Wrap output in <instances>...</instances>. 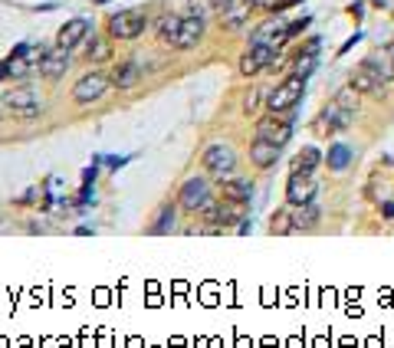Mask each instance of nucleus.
Returning a JSON list of instances; mask_svg holds the SVG:
<instances>
[{"label":"nucleus","mask_w":394,"mask_h":348,"mask_svg":"<svg viewBox=\"0 0 394 348\" xmlns=\"http://www.w3.org/2000/svg\"><path fill=\"white\" fill-rule=\"evenodd\" d=\"M293 119H296V109H283V112H269L263 119L256 122V138L263 142H273V145H283L293 138Z\"/></svg>","instance_id":"f257e3e1"},{"label":"nucleus","mask_w":394,"mask_h":348,"mask_svg":"<svg viewBox=\"0 0 394 348\" xmlns=\"http://www.w3.org/2000/svg\"><path fill=\"white\" fill-rule=\"evenodd\" d=\"M148 27L145 10H118L108 17V36L112 40H139Z\"/></svg>","instance_id":"f03ea898"},{"label":"nucleus","mask_w":394,"mask_h":348,"mask_svg":"<svg viewBox=\"0 0 394 348\" xmlns=\"http://www.w3.org/2000/svg\"><path fill=\"white\" fill-rule=\"evenodd\" d=\"M302 92H306V79L302 76H286L283 82H279L273 92H269L267 99V109L269 112H283V109H296L299 106V99H302Z\"/></svg>","instance_id":"7ed1b4c3"},{"label":"nucleus","mask_w":394,"mask_h":348,"mask_svg":"<svg viewBox=\"0 0 394 348\" xmlns=\"http://www.w3.org/2000/svg\"><path fill=\"white\" fill-rule=\"evenodd\" d=\"M355 119V112H349L345 106H339L335 99H332L329 106L319 112V119L312 122V131L316 135H332V131H342V129H349Z\"/></svg>","instance_id":"20e7f679"},{"label":"nucleus","mask_w":394,"mask_h":348,"mask_svg":"<svg viewBox=\"0 0 394 348\" xmlns=\"http://www.w3.org/2000/svg\"><path fill=\"white\" fill-rule=\"evenodd\" d=\"M3 106H7L17 119H33V115H40V112H43L40 99H36V92H33L30 86L10 89V92L3 96Z\"/></svg>","instance_id":"39448f33"},{"label":"nucleus","mask_w":394,"mask_h":348,"mask_svg":"<svg viewBox=\"0 0 394 348\" xmlns=\"http://www.w3.org/2000/svg\"><path fill=\"white\" fill-rule=\"evenodd\" d=\"M276 56H279V50H273V46L250 43V50L240 56V73L244 76H256V73H263V69H269V66L276 63Z\"/></svg>","instance_id":"423d86ee"},{"label":"nucleus","mask_w":394,"mask_h":348,"mask_svg":"<svg viewBox=\"0 0 394 348\" xmlns=\"http://www.w3.org/2000/svg\"><path fill=\"white\" fill-rule=\"evenodd\" d=\"M289 40V23L283 17H273V20L260 23L253 33H250V43H263L273 46V50H283V43Z\"/></svg>","instance_id":"0eeeda50"},{"label":"nucleus","mask_w":394,"mask_h":348,"mask_svg":"<svg viewBox=\"0 0 394 348\" xmlns=\"http://www.w3.org/2000/svg\"><path fill=\"white\" fill-rule=\"evenodd\" d=\"M108 86H112V79H108L106 73H85V76L73 86V99L79 106H89V102L102 99V92H106Z\"/></svg>","instance_id":"6e6552de"},{"label":"nucleus","mask_w":394,"mask_h":348,"mask_svg":"<svg viewBox=\"0 0 394 348\" xmlns=\"http://www.w3.org/2000/svg\"><path fill=\"white\" fill-rule=\"evenodd\" d=\"M204 168L213 174V177H227V174H234L237 168V154L230 145H211L207 152H204Z\"/></svg>","instance_id":"1a4fd4ad"},{"label":"nucleus","mask_w":394,"mask_h":348,"mask_svg":"<svg viewBox=\"0 0 394 348\" xmlns=\"http://www.w3.org/2000/svg\"><path fill=\"white\" fill-rule=\"evenodd\" d=\"M312 197H316V177L306 171H293L289 174V187H286V201L293 207L299 204H309Z\"/></svg>","instance_id":"9d476101"},{"label":"nucleus","mask_w":394,"mask_h":348,"mask_svg":"<svg viewBox=\"0 0 394 348\" xmlns=\"http://www.w3.org/2000/svg\"><path fill=\"white\" fill-rule=\"evenodd\" d=\"M253 0H237V3H230L227 10H220V27L230 33L237 30H244L246 23H250V13H253Z\"/></svg>","instance_id":"9b49d317"},{"label":"nucleus","mask_w":394,"mask_h":348,"mask_svg":"<svg viewBox=\"0 0 394 348\" xmlns=\"http://www.w3.org/2000/svg\"><path fill=\"white\" fill-rule=\"evenodd\" d=\"M204 36V20L201 17H194V13H188L181 20V30H178V36H174V50H194V46L201 43Z\"/></svg>","instance_id":"f8f14e48"},{"label":"nucleus","mask_w":394,"mask_h":348,"mask_svg":"<svg viewBox=\"0 0 394 348\" xmlns=\"http://www.w3.org/2000/svg\"><path fill=\"white\" fill-rule=\"evenodd\" d=\"M246 220V201H220V210H217V224L213 227H207L211 233H217V230H227L234 227V224H244Z\"/></svg>","instance_id":"ddd939ff"},{"label":"nucleus","mask_w":394,"mask_h":348,"mask_svg":"<svg viewBox=\"0 0 394 348\" xmlns=\"http://www.w3.org/2000/svg\"><path fill=\"white\" fill-rule=\"evenodd\" d=\"M349 86H352L358 96H381V92H384V82L374 76V73L365 63L355 66V73H352V79H349Z\"/></svg>","instance_id":"4468645a"},{"label":"nucleus","mask_w":394,"mask_h":348,"mask_svg":"<svg viewBox=\"0 0 394 348\" xmlns=\"http://www.w3.org/2000/svg\"><path fill=\"white\" fill-rule=\"evenodd\" d=\"M89 36V20H83V17H76V20H66L63 27H59V33H56V46H63V50H73V46H79Z\"/></svg>","instance_id":"2eb2a0df"},{"label":"nucleus","mask_w":394,"mask_h":348,"mask_svg":"<svg viewBox=\"0 0 394 348\" xmlns=\"http://www.w3.org/2000/svg\"><path fill=\"white\" fill-rule=\"evenodd\" d=\"M181 207L184 210H201L211 197H207V181L204 177H191V181H184V187H181Z\"/></svg>","instance_id":"dca6fc26"},{"label":"nucleus","mask_w":394,"mask_h":348,"mask_svg":"<svg viewBox=\"0 0 394 348\" xmlns=\"http://www.w3.org/2000/svg\"><path fill=\"white\" fill-rule=\"evenodd\" d=\"M69 69V50L56 46V50H46V56L40 59V76L43 79H59Z\"/></svg>","instance_id":"f3484780"},{"label":"nucleus","mask_w":394,"mask_h":348,"mask_svg":"<svg viewBox=\"0 0 394 348\" xmlns=\"http://www.w3.org/2000/svg\"><path fill=\"white\" fill-rule=\"evenodd\" d=\"M319 46H322V40H319V36H312L309 43H306L302 50H299L296 63H293V73H296V76L309 79V73L316 69V63H319Z\"/></svg>","instance_id":"a211bd4d"},{"label":"nucleus","mask_w":394,"mask_h":348,"mask_svg":"<svg viewBox=\"0 0 394 348\" xmlns=\"http://www.w3.org/2000/svg\"><path fill=\"white\" fill-rule=\"evenodd\" d=\"M112 86L115 89H132L141 82V63L139 59H125V63H118L115 69H112Z\"/></svg>","instance_id":"6ab92c4d"},{"label":"nucleus","mask_w":394,"mask_h":348,"mask_svg":"<svg viewBox=\"0 0 394 348\" xmlns=\"http://www.w3.org/2000/svg\"><path fill=\"white\" fill-rule=\"evenodd\" d=\"M362 63L368 66V69H372L381 82H391V79H394V59H391V53H388V50H374L372 56H365Z\"/></svg>","instance_id":"aec40b11"},{"label":"nucleus","mask_w":394,"mask_h":348,"mask_svg":"<svg viewBox=\"0 0 394 348\" xmlns=\"http://www.w3.org/2000/svg\"><path fill=\"white\" fill-rule=\"evenodd\" d=\"M279 145H273V142H263V138H256L253 145H250V158H253V164L256 168H269L273 161H279Z\"/></svg>","instance_id":"412c9836"},{"label":"nucleus","mask_w":394,"mask_h":348,"mask_svg":"<svg viewBox=\"0 0 394 348\" xmlns=\"http://www.w3.org/2000/svg\"><path fill=\"white\" fill-rule=\"evenodd\" d=\"M316 224H319V207L312 204H299L296 210H293V227L296 230H312L316 227Z\"/></svg>","instance_id":"4be33fe9"},{"label":"nucleus","mask_w":394,"mask_h":348,"mask_svg":"<svg viewBox=\"0 0 394 348\" xmlns=\"http://www.w3.org/2000/svg\"><path fill=\"white\" fill-rule=\"evenodd\" d=\"M181 20H184V17H174V13H164V17L158 20V30H155V33H158V40L164 46L174 43V36H178V30H181Z\"/></svg>","instance_id":"5701e85b"},{"label":"nucleus","mask_w":394,"mask_h":348,"mask_svg":"<svg viewBox=\"0 0 394 348\" xmlns=\"http://www.w3.org/2000/svg\"><path fill=\"white\" fill-rule=\"evenodd\" d=\"M108 56H112V40H106V36H92L89 46H85V59H89V63H106Z\"/></svg>","instance_id":"b1692460"},{"label":"nucleus","mask_w":394,"mask_h":348,"mask_svg":"<svg viewBox=\"0 0 394 348\" xmlns=\"http://www.w3.org/2000/svg\"><path fill=\"white\" fill-rule=\"evenodd\" d=\"M319 158H322L319 148H312V145H309V148H302V152L296 154V161H293V171L312 174V171H316V164H319Z\"/></svg>","instance_id":"393cba45"},{"label":"nucleus","mask_w":394,"mask_h":348,"mask_svg":"<svg viewBox=\"0 0 394 348\" xmlns=\"http://www.w3.org/2000/svg\"><path fill=\"white\" fill-rule=\"evenodd\" d=\"M269 230H273V233H279V237H283V233H293V210H289V207H279L276 214H273V220H269Z\"/></svg>","instance_id":"a878e982"},{"label":"nucleus","mask_w":394,"mask_h":348,"mask_svg":"<svg viewBox=\"0 0 394 348\" xmlns=\"http://www.w3.org/2000/svg\"><path fill=\"white\" fill-rule=\"evenodd\" d=\"M224 197H227V201H246V204H250L253 187L246 184V181H227V184H224Z\"/></svg>","instance_id":"bb28decb"},{"label":"nucleus","mask_w":394,"mask_h":348,"mask_svg":"<svg viewBox=\"0 0 394 348\" xmlns=\"http://www.w3.org/2000/svg\"><path fill=\"white\" fill-rule=\"evenodd\" d=\"M349 158H352V152H349L345 145H332L329 148V168L332 171H345V168H349Z\"/></svg>","instance_id":"cd10ccee"},{"label":"nucleus","mask_w":394,"mask_h":348,"mask_svg":"<svg viewBox=\"0 0 394 348\" xmlns=\"http://www.w3.org/2000/svg\"><path fill=\"white\" fill-rule=\"evenodd\" d=\"M188 10H191L194 17H201V20H207L211 13H217V7H213V0H191V3H188Z\"/></svg>","instance_id":"c85d7f7f"},{"label":"nucleus","mask_w":394,"mask_h":348,"mask_svg":"<svg viewBox=\"0 0 394 348\" xmlns=\"http://www.w3.org/2000/svg\"><path fill=\"white\" fill-rule=\"evenodd\" d=\"M335 102H339V106H345L349 112H355V109H358V92H355L352 86H345V89H339Z\"/></svg>","instance_id":"c756f323"},{"label":"nucleus","mask_w":394,"mask_h":348,"mask_svg":"<svg viewBox=\"0 0 394 348\" xmlns=\"http://www.w3.org/2000/svg\"><path fill=\"white\" fill-rule=\"evenodd\" d=\"M174 227V210H171V207H164V210H161V217H158V224H155V233H168V230Z\"/></svg>","instance_id":"7c9ffc66"},{"label":"nucleus","mask_w":394,"mask_h":348,"mask_svg":"<svg viewBox=\"0 0 394 348\" xmlns=\"http://www.w3.org/2000/svg\"><path fill=\"white\" fill-rule=\"evenodd\" d=\"M217 210H220V204H211V201H207V204L197 210V217H201L207 227H213V224H217Z\"/></svg>","instance_id":"2f4dec72"},{"label":"nucleus","mask_w":394,"mask_h":348,"mask_svg":"<svg viewBox=\"0 0 394 348\" xmlns=\"http://www.w3.org/2000/svg\"><path fill=\"white\" fill-rule=\"evenodd\" d=\"M309 23H312V17H302V20H293V23H289V40H293V36H299V33L306 30Z\"/></svg>","instance_id":"473e14b6"},{"label":"nucleus","mask_w":394,"mask_h":348,"mask_svg":"<svg viewBox=\"0 0 394 348\" xmlns=\"http://www.w3.org/2000/svg\"><path fill=\"white\" fill-rule=\"evenodd\" d=\"M256 106H260V89H250L244 99V109L246 112H256Z\"/></svg>","instance_id":"72a5a7b5"},{"label":"nucleus","mask_w":394,"mask_h":348,"mask_svg":"<svg viewBox=\"0 0 394 348\" xmlns=\"http://www.w3.org/2000/svg\"><path fill=\"white\" fill-rule=\"evenodd\" d=\"M279 0H253V7H263V10H276Z\"/></svg>","instance_id":"f704fd0d"},{"label":"nucleus","mask_w":394,"mask_h":348,"mask_svg":"<svg viewBox=\"0 0 394 348\" xmlns=\"http://www.w3.org/2000/svg\"><path fill=\"white\" fill-rule=\"evenodd\" d=\"M381 217H384V220L394 217V204H391V201H384V204H381Z\"/></svg>","instance_id":"c9c22d12"},{"label":"nucleus","mask_w":394,"mask_h":348,"mask_svg":"<svg viewBox=\"0 0 394 348\" xmlns=\"http://www.w3.org/2000/svg\"><path fill=\"white\" fill-rule=\"evenodd\" d=\"M293 3H299V0H279V3H276V10H273V13H283V10H289Z\"/></svg>","instance_id":"e433bc0d"},{"label":"nucleus","mask_w":394,"mask_h":348,"mask_svg":"<svg viewBox=\"0 0 394 348\" xmlns=\"http://www.w3.org/2000/svg\"><path fill=\"white\" fill-rule=\"evenodd\" d=\"M230 3H237V0H213V7H217V13H220V10H227Z\"/></svg>","instance_id":"4c0bfd02"},{"label":"nucleus","mask_w":394,"mask_h":348,"mask_svg":"<svg viewBox=\"0 0 394 348\" xmlns=\"http://www.w3.org/2000/svg\"><path fill=\"white\" fill-rule=\"evenodd\" d=\"M7 76V63H0V79Z\"/></svg>","instance_id":"58836bf2"},{"label":"nucleus","mask_w":394,"mask_h":348,"mask_svg":"<svg viewBox=\"0 0 394 348\" xmlns=\"http://www.w3.org/2000/svg\"><path fill=\"white\" fill-rule=\"evenodd\" d=\"M384 50H388V53H391V59H394V40H391V43H388V46H384Z\"/></svg>","instance_id":"ea45409f"}]
</instances>
